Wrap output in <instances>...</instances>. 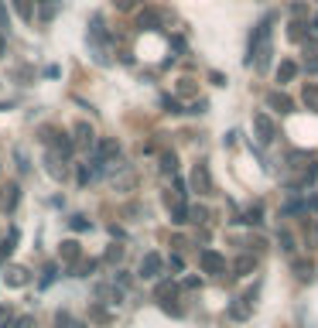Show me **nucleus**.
<instances>
[{"mask_svg":"<svg viewBox=\"0 0 318 328\" xmlns=\"http://www.w3.org/2000/svg\"><path fill=\"white\" fill-rule=\"evenodd\" d=\"M199 267L205 273H223L226 270V260H223V253H216V249H202L199 253Z\"/></svg>","mask_w":318,"mask_h":328,"instance_id":"obj_1","label":"nucleus"},{"mask_svg":"<svg viewBox=\"0 0 318 328\" xmlns=\"http://www.w3.org/2000/svg\"><path fill=\"white\" fill-rule=\"evenodd\" d=\"M253 127H257V134H260L263 144H271L274 137H277V130H274V123H271V116H267V113H253Z\"/></svg>","mask_w":318,"mask_h":328,"instance_id":"obj_2","label":"nucleus"},{"mask_svg":"<svg viewBox=\"0 0 318 328\" xmlns=\"http://www.w3.org/2000/svg\"><path fill=\"white\" fill-rule=\"evenodd\" d=\"M17 202H21V188L11 181V185L4 188V195H0V209H4V212H14V209H17Z\"/></svg>","mask_w":318,"mask_h":328,"instance_id":"obj_3","label":"nucleus"},{"mask_svg":"<svg viewBox=\"0 0 318 328\" xmlns=\"http://www.w3.org/2000/svg\"><path fill=\"white\" fill-rule=\"evenodd\" d=\"M161 273V257L158 253H148V257H144V260H140V277H158Z\"/></svg>","mask_w":318,"mask_h":328,"instance_id":"obj_4","label":"nucleus"},{"mask_svg":"<svg viewBox=\"0 0 318 328\" xmlns=\"http://www.w3.org/2000/svg\"><path fill=\"white\" fill-rule=\"evenodd\" d=\"M267 106H271L274 113H291L295 103L287 99V96H281V92H271V96H267Z\"/></svg>","mask_w":318,"mask_h":328,"instance_id":"obj_5","label":"nucleus"},{"mask_svg":"<svg viewBox=\"0 0 318 328\" xmlns=\"http://www.w3.org/2000/svg\"><path fill=\"white\" fill-rule=\"evenodd\" d=\"M192 181H195V188H199V192H212V178H209V168H205V164L195 168Z\"/></svg>","mask_w":318,"mask_h":328,"instance_id":"obj_6","label":"nucleus"},{"mask_svg":"<svg viewBox=\"0 0 318 328\" xmlns=\"http://www.w3.org/2000/svg\"><path fill=\"white\" fill-rule=\"evenodd\" d=\"M298 75V65L295 62H281V65H277V82H291Z\"/></svg>","mask_w":318,"mask_h":328,"instance_id":"obj_7","label":"nucleus"},{"mask_svg":"<svg viewBox=\"0 0 318 328\" xmlns=\"http://www.w3.org/2000/svg\"><path fill=\"white\" fill-rule=\"evenodd\" d=\"M301 99H305L308 110H315V113H318V86H305V96H301Z\"/></svg>","mask_w":318,"mask_h":328,"instance_id":"obj_8","label":"nucleus"},{"mask_svg":"<svg viewBox=\"0 0 318 328\" xmlns=\"http://www.w3.org/2000/svg\"><path fill=\"white\" fill-rule=\"evenodd\" d=\"M260 212H263L260 205H253V209H250V212H247V215H243L239 222H247V226H260V222H263V219H260Z\"/></svg>","mask_w":318,"mask_h":328,"instance_id":"obj_9","label":"nucleus"},{"mask_svg":"<svg viewBox=\"0 0 318 328\" xmlns=\"http://www.w3.org/2000/svg\"><path fill=\"white\" fill-rule=\"evenodd\" d=\"M62 257H65V260H76V257H79V243H76V239H65V243H62Z\"/></svg>","mask_w":318,"mask_h":328,"instance_id":"obj_10","label":"nucleus"},{"mask_svg":"<svg viewBox=\"0 0 318 328\" xmlns=\"http://www.w3.org/2000/svg\"><path fill=\"white\" fill-rule=\"evenodd\" d=\"M171 222H178V226L188 222V209H185V205H175V209H171Z\"/></svg>","mask_w":318,"mask_h":328,"instance_id":"obj_11","label":"nucleus"},{"mask_svg":"<svg viewBox=\"0 0 318 328\" xmlns=\"http://www.w3.org/2000/svg\"><path fill=\"white\" fill-rule=\"evenodd\" d=\"M205 215L209 212H205L202 205H192V209H188V222H205Z\"/></svg>","mask_w":318,"mask_h":328,"instance_id":"obj_12","label":"nucleus"},{"mask_svg":"<svg viewBox=\"0 0 318 328\" xmlns=\"http://www.w3.org/2000/svg\"><path fill=\"white\" fill-rule=\"evenodd\" d=\"M161 168L175 174V168H178V158H175V154H161Z\"/></svg>","mask_w":318,"mask_h":328,"instance_id":"obj_13","label":"nucleus"},{"mask_svg":"<svg viewBox=\"0 0 318 328\" xmlns=\"http://www.w3.org/2000/svg\"><path fill=\"white\" fill-rule=\"evenodd\" d=\"M295 270H298V277H301V281H311V263H295Z\"/></svg>","mask_w":318,"mask_h":328,"instance_id":"obj_14","label":"nucleus"},{"mask_svg":"<svg viewBox=\"0 0 318 328\" xmlns=\"http://www.w3.org/2000/svg\"><path fill=\"white\" fill-rule=\"evenodd\" d=\"M277 243H281V249H284V253H291V249H295V239H291V233H281V236H277Z\"/></svg>","mask_w":318,"mask_h":328,"instance_id":"obj_15","label":"nucleus"},{"mask_svg":"<svg viewBox=\"0 0 318 328\" xmlns=\"http://www.w3.org/2000/svg\"><path fill=\"white\" fill-rule=\"evenodd\" d=\"M14 7H17V14H21L24 21H31V7H28V0H14Z\"/></svg>","mask_w":318,"mask_h":328,"instance_id":"obj_16","label":"nucleus"},{"mask_svg":"<svg viewBox=\"0 0 318 328\" xmlns=\"http://www.w3.org/2000/svg\"><path fill=\"white\" fill-rule=\"evenodd\" d=\"M140 28L154 31V28H158V17H154V14H140Z\"/></svg>","mask_w":318,"mask_h":328,"instance_id":"obj_17","label":"nucleus"},{"mask_svg":"<svg viewBox=\"0 0 318 328\" xmlns=\"http://www.w3.org/2000/svg\"><path fill=\"white\" fill-rule=\"evenodd\" d=\"M164 110H168V113H182V106H178V99H171V96H164Z\"/></svg>","mask_w":318,"mask_h":328,"instance_id":"obj_18","label":"nucleus"},{"mask_svg":"<svg viewBox=\"0 0 318 328\" xmlns=\"http://www.w3.org/2000/svg\"><path fill=\"white\" fill-rule=\"evenodd\" d=\"M72 229H89V219H86V215H72Z\"/></svg>","mask_w":318,"mask_h":328,"instance_id":"obj_19","label":"nucleus"},{"mask_svg":"<svg viewBox=\"0 0 318 328\" xmlns=\"http://www.w3.org/2000/svg\"><path fill=\"white\" fill-rule=\"evenodd\" d=\"M247 311H250V305H233V308H229V315H233V318H247Z\"/></svg>","mask_w":318,"mask_h":328,"instance_id":"obj_20","label":"nucleus"},{"mask_svg":"<svg viewBox=\"0 0 318 328\" xmlns=\"http://www.w3.org/2000/svg\"><path fill=\"white\" fill-rule=\"evenodd\" d=\"M250 267H253V260H250V257H239V260H236V270H239V273H247Z\"/></svg>","mask_w":318,"mask_h":328,"instance_id":"obj_21","label":"nucleus"},{"mask_svg":"<svg viewBox=\"0 0 318 328\" xmlns=\"http://www.w3.org/2000/svg\"><path fill=\"white\" fill-rule=\"evenodd\" d=\"M79 140H82V144H92V130H89L86 123L79 127Z\"/></svg>","mask_w":318,"mask_h":328,"instance_id":"obj_22","label":"nucleus"},{"mask_svg":"<svg viewBox=\"0 0 318 328\" xmlns=\"http://www.w3.org/2000/svg\"><path fill=\"white\" fill-rule=\"evenodd\" d=\"M7 24H11V21H7V7L0 4V31H7Z\"/></svg>","mask_w":318,"mask_h":328,"instance_id":"obj_23","label":"nucleus"},{"mask_svg":"<svg viewBox=\"0 0 318 328\" xmlns=\"http://www.w3.org/2000/svg\"><path fill=\"white\" fill-rule=\"evenodd\" d=\"M17 328H31V318H21V321H17Z\"/></svg>","mask_w":318,"mask_h":328,"instance_id":"obj_24","label":"nucleus"},{"mask_svg":"<svg viewBox=\"0 0 318 328\" xmlns=\"http://www.w3.org/2000/svg\"><path fill=\"white\" fill-rule=\"evenodd\" d=\"M308 205H311V209H315V212H318V198H311V202H308Z\"/></svg>","mask_w":318,"mask_h":328,"instance_id":"obj_25","label":"nucleus"},{"mask_svg":"<svg viewBox=\"0 0 318 328\" xmlns=\"http://www.w3.org/2000/svg\"><path fill=\"white\" fill-rule=\"evenodd\" d=\"M315 31H318V14H315Z\"/></svg>","mask_w":318,"mask_h":328,"instance_id":"obj_26","label":"nucleus"}]
</instances>
